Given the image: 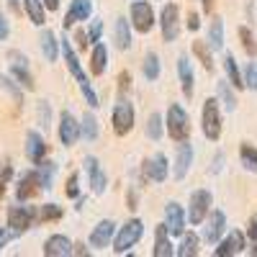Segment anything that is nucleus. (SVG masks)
Returning <instances> with one entry per match:
<instances>
[{"label":"nucleus","mask_w":257,"mask_h":257,"mask_svg":"<svg viewBox=\"0 0 257 257\" xmlns=\"http://www.w3.org/2000/svg\"><path fill=\"white\" fill-rule=\"evenodd\" d=\"M203 224H206V226H203V239H206L208 244L216 247L219 239L226 234V213H224L221 208H213Z\"/></svg>","instance_id":"1a4fd4ad"},{"label":"nucleus","mask_w":257,"mask_h":257,"mask_svg":"<svg viewBox=\"0 0 257 257\" xmlns=\"http://www.w3.org/2000/svg\"><path fill=\"white\" fill-rule=\"evenodd\" d=\"M44 190V185H41V178H39V170H31V173L21 175L18 180V188H16V198L24 203V201H31L34 196H39V193Z\"/></svg>","instance_id":"4468645a"},{"label":"nucleus","mask_w":257,"mask_h":257,"mask_svg":"<svg viewBox=\"0 0 257 257\" xmlns=\"http://www.w3.org/2000/svg\"><path fill=\"white\" fill-rule=\"evenodd\" d=\"M8 3H11V8H18V0H8Z\"/></svg>","instance_id":"bf43d9fd"},{"label":"nucleus","mask_w":257,"mask_h":257,"mask_svg":"<svg viewBox=\"0 0 257 257\" xmlns=\"http://www.w3.org/2000/svg\"><path fill=\"white\" fill-rule=\"evenodd\" d=\"M26 157L34 165H39L41 160L47 157V142H44V137H41L39 132H29L26 134Z\"/></svg>","instance_id":"b1692460"},{"label":"nucleus","mask_w":257,"mask_h":257,"mask_svg":"<svg viewBox=\"0 0 257 257\" xmlns=\"http://www.w3.org/2000/svg\"><path fill=\"white\" fill-rule=\"evenodd\" d=\"M64 193H67V198H80V175H77V173H72V175L67 178Z\"/></svg>","instance_id":"c03bdc74"},{"label":"nucleus","mask_w":257,"mask_h":257,"mask_svg":"<svg viewBox=\"0 0 257 257\" xmlns=\"http://www.w3.org/2000/svg\"><path fill=\"white\" fill-rule=\"evenodd\" d=\"M105 70H108V49L105 44H93V52H90V75L100 77Z\"/></svg>","instance_id":"cd10ccee"},{"label":"nucleus","mask_w":257,"mask_h":257,"mask_svg":"<svg viewBox=\"0 0 257 257\" xmlns=\"http://www.w3.org/2000/svg\"><path fill=\"white\" fill-rule=\"evenodd\" d=\"M208 47L213 52H221L224 49V21L216 16V18H211V26H208Z\"/></svg>","instance_id":"c756f323"},{"label":"nucleus","mask_w":257,"mask_h":257,"mask_svg":"<svg viewBox=\"0 0 257 257\" xmlns=\"http://www.w3.org/2000/svg\"><path fill=\"white\" fill-rule=\"evenodd\" d=\"M90 16H93V0H72L67 13H64L62 26H64V31H67L75 24H80V21H88Z\"/></svg>","instance_id":"dca6fc26"},{"label":"nucleus","mask_w":257,"mask_h":257,"mask_svg":"<svg viewBox=\"0 0 257 257\" xmlns=\"http://www.w3.org/2000/svg\"><path fill=\"white\" fill-rule=\"evenodd\" d=\"M165 224H167V229H170V234H173V237H183L185 226H188V211H185L180 203L170 201V203L165 206Z\"/></svg>","instance_id":"f8f14e48"},{"label":"nucleus","mask_w":257,"mask_h":257,"mask_svg":"<svg viewBox=\"0 0 257 257\" xmlns=\"http://www.w3.org/2000/svg\"><path fill=\"white\" fill-rule=\"evenodd\" d=\"M185 26H188L190 31H198V29H201V16H198L196 11H190V13H188V21H185Z\"/></svg>","instance_id":"09e8293b"},{"label":"nucleus","mask_w":257,"mask_h":257,"mask_svg":"<svg viewBox=\"0 0 257 257\" xmlns=\"http://www.w3.org/2000/svg\"><path fill=\"white\" fill-rule=\"evenodd\" d=\"M100 36H103V21H100V18H93V21H90V29H88L90 44H98Z\"/></svg>","instance_id":"a18cd8bd"},{"label":"nucleus","mask_w":257,"mask_h":257,"mask_svg":"<svg viewBox=\"0 0 257 257\" xmlns=\"http://www.w3.org/2000/svg\"><path fill=\"white\" fill-rule=\"evenodd\" d=\"M54 175H57V165L54 162H39V178H41V185H44V190H52L54 188Z\"/></svg>","instance_id":"e433bc0d"},{"label":"nucleus","mask_w":257,"mask_h":257,"mask_svg":"<svg viewBox=\"0 0 257 257\" xmlns=\"http://www.w3.org/2000/svg\"><path fill=\"white\" fill-rule=\"evenodd\" d=\"M132 24L123 18V16H118L116 18V24H113V41H116V47L121 49V52H126L128 47H132Z\"/></svg>","instance_id":"bb28decb"},{"label":"nucleus","mask_w":257,"mask_h":257,"mask_svg":"<svg viewBox=\"0 0 257 257\" xmlns=\"http://www.w3.org/2000/svg\"><path fill=\"white\" fill-rule=\"evenodd\" d=\"M244 88L257 93V57L247 62V67H244Z\"/></svg>","instance_id":"a19ab883"},{"label":"nucleus","mask_w":257,"mask_h":257,"mask_svg":"<svg viewBox=\"0 0 257 257\" xmlns=\"http://www.w3.org/2000/svg\"><path fill=\"white\" fill-rule=\"evenodd\" d=\"M11 34V26H8V18L3 16V11H0V41H6Z\"/></svg>","instance_id":"3c124183"},{"label":"nucleus","mask_w":257,"mask_h":257,"mask_svg":"<svg viewBox=\"0 0 257 257\" xmlns=\"http://www.w3.org/2000/svg\"><path fill=\"white\" fill-rule=\"evenodd\" d=\"M24 8H26V16L34 26H44L47 24V6L44 0H24Z\"/></svg>","instance_id":"c85d7f7f"},{"label":"nucleus","mask_w":257,"mask_h":257,"mask_svg":"<svg viewBox=\"0 0 257 257\" xmlns=\"http://www.w3.org/2000/svg\"><path fill=\"white\" fill-rule=\"evenodd\" d=\"M170 229H167V224H157L155 226V249H152V254L155 257H173L175 254V247H173V242H170Z\"/></svg>","instance_id":"412c9836"},{"label":"nucleus","mask_w":257,"mask_h":257,"mask_svg":"<svg viewBox=\"0 0 257 257\" xmlns=\"http://www.w3.org/2000/svg\"><path fill=\"white\" fill-rule=\"evenodd\" d=\"M90 249L85 247V244H75V249H72V254H88Z\"/></svg>","instance_id":"6e6d98bb"},{"label":"nucleus","mask_w":257,"mask_h":257,"mask_svg":"<svg viewBox=\"0 0 257 257\" xmlns=\"http://www.w3.org/2000/svg\"><path fill=\"white\" fill-rule=\"evenodd\" d=\"M8 59H11V75L16 77L18 85H24L26 90H36V82H34V75L29 70V59L26 54H21V52H8Z\"/></svg>","instance_id":"6e6552de"},{"label":"nucleus","mask_w":257,"mask_h":257,"mask_svg":"<svg viewBox=\"0 0 257 257\" xmlns=\"http://www.w3.org/2000/svg\"><path fill=\"white\" fill-rule=\"evenodd\" d=\"M39 121L44 128H49V121H52V108H49V103L47 100H41L39 103Z\"/></svg>","instance_id":"49530a36"},{"label":"nucleus","mask_w":257,"mask_h":257,"mask_svg":"<svg viewBox=\"0 0 257 257\" xmlns=\"http://www.w3.org/2000/svg\"><path fill=\"white\" fill-rule=\"evenodd\" d=\"M239 39H242V49L247 52V57L254 59V57H257V39H254V34H252L247 26H242V29H239Z\"/></svg>","instance_id":"58836bf2"},{"label":"nucleus","mask_w":257,"mask_h":257,"mask_svg":"<svg viewBox=\"0 0 257 257\" xmlns=\"http://www.w3.org/2000/svg\"><path fill=\"white\" fill-rule=\"evenodd\" d=\"M157 24L162 29V41H167V44L178 41V36H180V8L175 3H165L162 11H160Z\"/></svg>","instance_id":"0eeeda50"},{"label":"nucleus","mask_w":257,"mask_h":257,"mask_svg":"<svg viewBox=\"0 0 257 257\" xmlns=\"http://www.w3.org/2000/svg\"><path fill=\"white\" fill-rule=\"evenodd\" d=\"M201 3H203V11H206V13L213 11V0H201Z\"/></svg>","instance_id":"4d7b16f0"},{"label":"nucleus","mask_w":257,"mask_h":257,"mask_svg":"<svg viewBox=\"0 0 257 257\" xmlns=\"http://www.w3.org/2000/svg\"><path fill=\"white\" fill-rule=\"evenodd\" d=\"M221 167H224V155L216 152V157H213V165H211V173H221Z\"/></svg>","instance_id":"864d4df0"},{"label":"nucleus","mask_w":257,"mask_h":257,"mask_svg":"<svg viewBox=\"0 0 257 257\" xmlns=\"http://www.w3.org/2000/svg\"><path fill=\"white\" fill-rule=\"evenodd\" d=\"M62 206H57V203H44L39 208V219L41 221H59L62 219Z\"/></svg>","instance_id":"ea45409f"},{"label":"nucleus","mask_w":257,"mask_h":257,"mask_svg":"<svg viewBox=\"0 0 257 257\" xmlns=\"http://www.w3.org/2000/svg\"><path fill=\"white\" fill-rule=\"evenodd\" d=\"M224 72H226V80L231 82L234 90H244V72L239 70L237 59H234V54H224Z\"/></svg>","instance_id":"a878e982"},{"label":"nucleus","mask_w":257,"mask_h":257,"mask_svg":"<svg viewBox=\"0 0 257 257\" xmlns=\"http://www.w3.org/2000/svg\"><path fill=\"white\" fill-rule=\"evenodd\" d=\"M162 134H165V118L160 113H149V118H147V137L152 142H160Z\"/></svg>","instance_id":"c9c22d12"},{"label":"nucleus","mask_w":257,"mask_h":257,"mask_svg":"<svg viewBox=\"0 0 257 257\" xmlns=\"http://www.w3.org/2000/svg\"><path fill=\"white\" fill-rule=\"evenodd\" d=\"M198 247H201V237H198V234H196V231H190V234L185 231L180 247L175 249V254H178V257H196V254H198Z\"/></svg>","instance_id":"7c9ffc66"},{"label":"nucleus","mask_w":257,"mask_h":257,"mask_svg":"<svg viewBox=\"0 0 257 257\" xmlns=\"http://www.w3.org/2000/svg\"><path fill=\"white\" fill-rule=\"evenodd\" d=\"M144 237V221L142 219H128L113 237V252L116 254H128L132 252V247L139 244V239Z\"/></svg>","instance_id":"f03ea898"},{"label":"nucleus","mask_w":257,"mask_h":257,"mask_svg":"<svg viewBox=\"0 0 257 257\" xmlns=\"http://www.w3.org/2000/svg\"><path fill=\"white\" fill-rule=\"evenodd\" d=\"M165 132L173 142H188L190 139V116L180 103H170L167 116H165Z\"/></svg>","instance_id":"f257e3e1"},{"label":"nucleus","mask_w":257,"mask_h":257,"mask_svg":"<svg viewBox=\"0 0 257 257\" xmlns=\"http://www.w3.org/2000/svg\"><path fill=\"white\" fill-rule=\"evenodd\" d=\"M211 206H213L211 190H206V188L193 190V193H190V198H188V221H190L193 226H201V224L208 219Z\"/></svg>","instance_id":"20e7f679"},{"label":"nucleus","mask_w":257,"mask_h":257,"mask_svg":"<svg viewBox=\"0 0 257 257\" xmlns=\"http://www.w3.org/2000/svg\"><path fill=\"white\" fill-rule=\"evenodd\" d=\"M221 100L219 98H206L203 100V111H201V126H203V137L208 142H219L221 137Z\"/></svg>","instance_id":"7ed1b4c3"},{"label":"nucleus","mask_w":257,"mask_h":257,"mask_svg":"<svg viewBox=\"0 0 257 257\" xmlns=\"http://www.w3.org/2000/svg\"><path fill=\"white\" fill-rule=\"evenodd\" d=\"M47 11H59V0H44Z\"/></svg>","instance_id":"5fc2aeb1"},{"label":"nucleus","mask_w":257,"mask_h":257,"mask_svg":"<svg viewBox=\"0 0 257 257\" xmlns=\"http://www.w3.org/2000/svg\"><path fill=\"white\" fill-rule=\"evenodd\" d=\"M59 47H62V57H64V62H67V70H70V75L77 80V85H80V82H88V75H85L82 64H80V59H77V52L72 49V44H70V39H67V36H62Z\"/></svg>","instance_id":"aec40b11"},{"label":"nucleus","mask_w":257,"mask_h":257,"mask_svg":"<svg viewBox=\"0 0 257 257\" xmlns=\"http://www.w3.org/2000/svg\"><path fill=\"white\" fill-rule=\"evenodd\" d=\"M72 249H75V244L64 237V234H52V237L44 242V254L47 257H67V254H72Z\"/></svg>","instance_id":"5701e85b"},{"label":"nucleus","mask_w":257,"mask_h":257,"mask_svg":"<svg viewBox=\"0 0 257 257\" xmlns=\"http://www.w3.org/2000/svg\"><path fill=\"white\" fill-rule=\"evenodd\" d=\"M128 90H132V72L123 70V72L118 75V95H126Z\"/></svg>","instance_id":"de8ad7c7"},{"label":"nucleus","mask_w":257,"mask_h":257,"mask_svg":"<svg viewBox=\"0 0 257 257\" xmlns=\"http://www.w3.org/2000/svg\"><path fill=\"white\" fill-rule=\"evenodd\" d=\"M3 234H6V229H0V237H3Z\"/></svg>","instance_id":"680f3d73"},{"label":"nucleus","mask_w":257,"mask_h":257,"mask_svg":"<svg viewBox=\"0 0 257 257\" xmlns=\"http://www.w3.org/2000/svg\"><path fill=\"white\" fill-rule=\"evenodd\" d=\"M116 224L111 221V219H103V221H98L95 226H93V231H90V237H88V244L93 247V249H105V247H111L113 244V237H116Z\"/></svg>","instance_id":"ddd939ff"},{"label":"nucleus","mask_w":257,"mask_h":257,"mask_svg":"<svg viewBox=\"0 0 257 257\" xmlns=\"http://www.w3.org/2000/svg\"><path fill=\"white\" fill-rule=\"evenodd\" d=\"M134 105L132 100H126V95L118 98V103L113 105V113H111V123H113V134L116 137H126V134H132V128H134Z\"/></svg>","instance_id":"39448f33"},{"label":"nucleus","mask_w":257,"mask_h":257,"mask_svg":"<svg viewBox=\"0 0 257 257\" xmlns=\"http://www.w3.org/2000/svg\"><path fill=\"white\" fill-rule=\"evenodd\" d=\"M239 162H242L244 170L257 173V147H252L249 142H242L239 144Z\"/></svg>","instance_id":"f704fd0d"},{"label":"nucleus","mask_w":257,"mask_h":257,"mask_svg":"<svg viewBox=\"0 0 257 257\" xmlns=\"http://www.w3.org/2000/svg\"><path fill=\"white\" fill-rule=\"evenodd\" d=\"M0 88H3L16 103H24V93H21V85H13V80H8L6 75H0Z\"/></svg>","instance_id":"79ce46f5"},{"label":"nucleus","mask_w":257,"mask_h":257,"mask_svg":"<svg viewBox=\"0 0 257 257\" xmlns=\"http://www.w3.org/2000/svg\"><path fill=\"white\" fill-rule=\"evenodd\" d=\"M80 93L85 95V100H88V105H90V108H98V105H100V100H98V93L93 90L90 80H88V82H80Z\"/></svg>","instance_id":"37998d69"},{"label":"nucleus","mask_w":257,"mask_h":257,"mask_svg":"<svg viewBox=\"0 0 257 257\" xmlns=\"http://www.w3.org/2000/svg\"><path fill=\"white\" fill-rule=\"evenodd\" d=\"M6 196V180H0V198Z\"/></svg>","instance_id":"13d9d810"},{"label":"nucleus","mask_w":257,"mask_h":257,"mask_svg":"<svg viewBox=\"0 0 257 257\" xmlns=\"http://www.w3.org/2000/svg\"><path fill=\"white\" fill-rule=\"evenodd\" d=\"M167 173H170V165H167V157L162 152L152 155L149 160H144V178L152 180V183H165L167 180Z\"/></svg>","instance_id":"a211bd4d"},{"label":"nucleus","mask_w":257,"mask_h":257,"mask_svg":"<svg viewBox=\"0 0 257 257\" xmlns=\"http://www.w3.org/2000/svg\"><path fill=\"white\" fill-rule=\"evenodd\" d=\"M75 41H77V47H80V49H88V44H90V39H88V31L77 29V31H75Z\"/></svg>","instance_id":"8fccbe9b"},{"label":"nucleus","mask_w":257,"mask_h":257,"mask_svg":"<svg viewBox=\"0 0 257 257\" xmlns=\"http://www.w3.org/2000/svg\"><path fill=\"white\" fill-rule=\"evenodd\" d=\"M229 80H219V100L224 103V108L231 113L234 108H237V95L231 93V88H229Z\"/></svg>","instance_id":"4c0bfd02"},{"label":"nucleus","mask_w":257,"mask_h":257,"mask_svg":"<svg viewBox=\"0 0 257 257\" xmlns=\"http://www.w3.org/2000/svg\"><path fill=\"white\" fill-rule=\"evenodd\" d=\"M249 254H257V242H254V247L249 249Z\"/></svg>","instance_id":"052dcab7"},{"label":"nucleus","mask_w":257,"mask_h":257,"mask_svg":"<svg viewBox=\"0 0 257 257\" xmlns=\"http://www.w3.org/2000/svg\"><path fill=\"white\" fill-rule=\"evenodd\" d=\"M193 57L203 64V70H213V49L208 47V41H193Z\"/></svg>","instance_id":"473e14b6"},{"label":"nucleus","mask_w":257,"mask_h":257,"mask_svg":"<svg viewBox=\"0 0 257 257\" xmlns=\"http://www.w3.org/2000/svg\"><path fill=\"white\" fill-rule=\"evenodd\" d=\"M142 72H144V77H147L149 82L160 80L162 67H160V57H157V52H147V57H144V62H142Z\"/></svg>","instance_id":"72a5a7b5"},{"label":"nucleus","mask_w":257,"mask_h":257,"mask_svg":"<svg viewBox=\"0 0 257 257\" xmlns=\"http://www.w3.org/2000/svg\"><path fill=\"white\" fill-rule=\"evenodd\" d=\"M36 216H39V211H34L31 206H11L8 208V226L13 234H24L26 229H31Z\"/></svg>","instance_id":"9b49d317"},{"label":"nucleus","mask_w":257,"mask_h":257,"mask_svg":"<svg viewBox=\"0 0 257 257\" xmlns=\"http://www.w3.org/2000/svg\"><path fill=\"white\" fill-rule=\"evenodd\" d=\"M39 47H41V54H44L47 62H57L62 47H59L57 34H54L52 29H44V31H41V36H39Z\"/></svg>","instance_id":"393cba45"},{"label":"nucleus","mask_w":257,"mask_h":257,"mask_svg":"<svg viewBox=\"0 0 257 257\" xmlns=\"http://www.w3.org/2000/svg\"><path fill=\"white\" fill-rule=\"evenodd\" d=\"M178 77H180V88L185 98H193V90H196V75H193L190 59L185 54L178 57Z\"/></svg>","instance_id":"4be33fe9"},{"label":"nucleus","mask_w":257,"mask_h":257,"mask_svg":"<svg viewBox=\"0 0 257 257\" xmlns=\"http://www.w3.org/2000/svg\"><path fill=\"white\" fill-rule=\"evenodd\" d=\"M247 249V237H244V231L239 229H231L224 239H219L216 249H213V254L216 257H234V254H242Z\"/></svg>","instance_id":"9d476101"},{"label":"nucleus","mask_w":257,"mask_h":257,"mask_svg":"<svg viewBox=\"0 0 257 257\" xmlns=\"http://www.w3.org/2000/svg\"><path fill=\"white\" fill-rule=\"evenodd\" d=\"M128 13H132L134 31H139V34H149V31L157 26V16L152 11V3H147V0H132Z\"/></svg>","instance_id":"423d86ee"},{"label":"nucleus","mask_w":257,"mask_h":257,"mask_svg":"<svg viewBox=\"0 0 257 257\" xmlns=\"http://www.w3.org/2000/svg\"><path fill=\"white\" fill-rule=\"evenodd\" d=\"M85 173H88V183H90V190L95 193V196H103L105 193V185H108V175L103 173L100 162L90 155L85 157Z\"/></svg>","instance_id":"f3484780"},{"label":"nucleus","mask_w":257,"mask_h":257,"mask_svg":"<svg viewBox=\"0 0 257 257\" xmlns=\"http://www.w3.org/2000/svg\"><path fill=\"white\" fill-rule=\"evenodd\" d=\"M77 139H80V121L70 111H62L59 113V142L64 147H75Z\"/></svg>","instance_id":"2eb2a0df"},{"label":"nucleus","mask_w":257,"mask_h":257,"mask_svg":"<svg viewBox=\"0 0 257 257\" xmlns=\"http://www.w3.org/2000/svg\"><path fill=\"white\" fill-rule=\"evenodd\" d=\"M98 134H100V128H98V118L88 111L82 118H80V137L85 139V142H95L98 139Z\"/></svg>","instance_id":"2f4dec72"},{"label":"nucleus","mask_w":257,"mask_h":257,"mask_svg":"<svg viewBox=\"0 0 257 257\" xmlns=\"http://www.w3.org/2000/svg\"><path fill=\"white\" fill-rule=\"evenodd\" d=\"M193 157H196V149H193L190 139H188V142H180L178 152H175V167H173L175 180H185L188 170H190V165H193Z\"/></svg>","instance_id":"6ab92c4d"},{"label":"nucleus","mask_w":257,"mask_h":257,"mask_svg":"<svg viewBox=\"0 0 257 257\" xmlns=\"http://www.w3.org/2000/svg\"><path fill=\"white\" fill-rule=\"evenodd\" d=\"M247 237L252 239V242H257V213L249 219V229H247Z\"/></svg>","instance_id":"603ef678"}]
</instances>
